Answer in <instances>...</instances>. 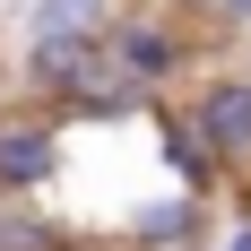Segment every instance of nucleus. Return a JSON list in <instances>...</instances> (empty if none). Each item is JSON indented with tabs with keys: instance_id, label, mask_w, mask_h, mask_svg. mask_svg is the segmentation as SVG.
I'll use <instances>...</instances> for the list:
<instances>
[{
	"instance_id": "obj_8",
	"label": "nucleus",
	"mask_w": 251,
	"mask_h": 251,
	"mask_svg": "<svg viewBox=\"0 0 251 251\" xmlns=\"http://www.w3.org/2000/svg\"><path fill=\"white\" fill-rule=\"evenodd\" d=\"M226 251H251V217H243V226H234V234H226Z\"/></svg>"
},
{
	"instance_id": "obj_4",
	"label": "nucleus",
	"mask_w": 251,
	"mask_h": 251,
	"mask_svg": "<svg viewBox=\"0 0 251 251\" xmlns=\"http://www.w3.org/2000/svg\"><path fill=\"white\" fill-rule=\"evenodd\" d=\"M130 243H139V251H191V243H200V191L139 200V208H130Z\"/></svg>"
},
{
	"instance_id": "obj_2",
	"label": "nucleus",
	"mask_w": 251,
	"mask_h": 251,
	"mask_svg": "<svg viewBox=\"0 0 251 251\" xmlns=\"http://www.w3.org/2000/svg\"><path fill=\"white\" fill-rule=\"evenodd\" d=\"M61 174V130L52 122H0V200H26Z\"/></svg>"
},
{
	"instance_id": "obj_1",
	"label": "nucleus",
	"mask_w": 251,
	"mask_h": 251,
	"mask_svg": "<svg viewBox=\"0 0 251 251\" xmlns=\"http://www.w3.org/2000/svg\"><path fill=\"white\" fill-rule=\"evenodd\" d=\"M182 113L200 122V139L226 156V165H243V156H251V78H208Z\"/></svg>"
},
{
	"instance_id": "obj_6",
	"label": "nucleus",
	"mask_w": 251,
	"mask_h": 251,
	"mask_svg": "<svg viewBox=\"0 0 251 251\" xmlns=\"http://www.w3.org/2000/svg\"><path fill=\"white\" fill-rule=\"evenodd\" d=\"M35 35H113V0H26V44Z\"/></svg>"
},
{
	"instance_id": "obj_5",
	"label": "nucleus",
	"mask_w": 251,
	"mask_h": 251,
	"mask_svg": "<svg viewBox=\"0 0 251 251\" xmlns=\"http://www.w3.org/2000/svg\"><path fill=\"white\" fill-rule=\"evenodd\" d=\"M165 165H174L182 191H217V165H226V156L200 139V122H191V113H174V122H165Z\"/></svg>"
},
{
	"instance_id": "obj_3",
	"label": "nucleus",
	"mask_w": 251,
	"mask_h": 251,
	"mask_svg": "<svg viewBox=\"0 0 251 251\" xmlns=\"http://www.w3.org/2000/svg\"><path fill=\"white\" fill-rule=\"evenodd\" d=\"M104 52H113V61H122L130 78H139V87H165V78L182 70V35L174 26H156V18H113V35H104Z\"/></svg>"
},
{
	"instance_id": "obj_7",
	"label": "nucleus",
	"mask_w": 251,
	"mask_h": 251,
	"mask_svg": "<svg viewBox=\"0 0 251 251\" xmlns=\"http://www.w3.org/2000/svg\"><path fill=\"white\" fill-rule=\"evenodd\" d=\"M208 9H217L226 26H251V0H208Z\"/></svg>"
}]
</instances>
